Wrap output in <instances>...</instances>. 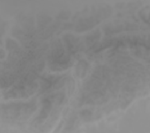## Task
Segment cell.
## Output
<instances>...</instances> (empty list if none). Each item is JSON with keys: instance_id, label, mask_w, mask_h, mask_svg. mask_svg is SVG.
Returning a JSON list of instances; mask_svg holds the SVG:
<instances>
[{"instance_id": "cell-1", "label": "cell", "mask_w": 150, "mask_h": 133, "mask_svg": "<svg viewBox=\"0 0 150 133\" xmlns=\"http://www.w3.org/2000/svg\"><path fill=\"white\" fill-rule=\"evenodd\" d=\"M65 46L68 50L72 51V49L76 46L79 42V38L75 37L72 34H66L63 37Z\"/></svg>"}, {"instance_id": "cell-2", "label": "cell", "mask_w": 150, "mask_h": 133, "mask_svg": "<svg viewBox=\"0 0 150 133\" xmlns=\"http://www.w3.org/2000/svg\"><path fill=\"white\" fill-rule=\"evenodd\" d=\"M88 63L85 60H81L77 64L76 73V75L79 77L83 78L86 76L88 70Z\"/></svg>"}, {"instance_id": "cell-3", "label": "cell", "mask_w": 150, "mask_h": 133, "mask_svg": "<svg viewBox=\"0 0 150 133\" xmlns=\"http://www.w3.org/2000/svg\"><path fill=\"white\" fill-rule=\"evenodd\" d=\"M101 37V32L99 30H97L96 32H94L91 34L87 36L86 38V43L88 46H93L95 45V43L97 42Z\"/></svg>"}, {"instance_id": "cell-4", "label": "cell", "mask_w": 150, "mask_h": 133, "mask_svg": "<svg viewBox=\"0 0 150 133\" xmlns=\"http://www.w3.org/2000/svg\"><path fill=\"white\" fill-rule=\"evenodd\" d=\"M6 48L8 50L11 51V50L15 51L18 48V45L16 41H14L12 39L8 38L6 42Z\"/></svg>"}, {"instance_id": "cell-5", "label": "cell", "mask_w": 150, "mask_h": 133, "mask_svg": "<svg viewBox=\"0 0 150 133\" xmlns=\"http://www.w3.org/2000/svg\"><path fill=\"white\" fill-rule=\"evenodd\" d=\"M39 22H38V23L40 24V27H45V26L46 25V24H47L48 23H49L51 21V20H52L51 18H49L47 16L41 17V18H39Z\"/></svg>"}, {"instance_id": "cell-6", "label": "cell", "mask_w": 150, "mask_h": 133, "mask_svg": "<svg viewBox=\"0 0 150 133\" xmlns=\"http://www.w3.org/2000/svg\"><path fill=\"white\" fill-rule=\"evenodd\" d=\"M81 116L84 117H89V116H91L92 115V111L88 109H85V110H83L81 111Z\"/></svg>"}, {"instance_id": "cell-7", "label": "cell", "mask_w": 150, "mask_h": 133, "mask_svg": "<svg viewBox=\"0 0 150 133\" xmlns=\"http://www.w3.org/2000/svg\"><path fill=\"white\" fill-rule=\"evenodd\" d=\"M70 16V13H68L67 12H64L61 13L60 15L57 18H59V19H66Z\"/></svg>"}, {"instance_id": "cell-8", "label": "cell", "mask_w": 150, "mask_h": 133, "mask_svg": "<svg viewBox=\"0 0 150 133\" xmlns=\"http://www.w3.org/2000/svg\"><path fill=\"white\" fill-rule=\"evenodd\" d=\"M3 55V57H5V52L4 51V50H1V59H2V56Z\"/></svg>"}]
</instances>
